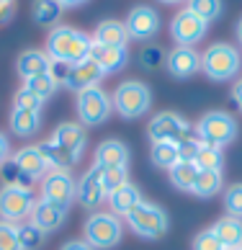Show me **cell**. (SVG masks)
Here are the masks:
<instances>
[{
	"mask_svg": "<svg viewBox=\"0 0 242 250\" xmlns=\"http://www.w3.org/2000/svg\"><path fill=\"white\" fill-rule=\"evenodd\" d=\"M90 44H93V39L88 34L72 29V26H54L49 31V36H46V49L44 52L49 60L78 64L82 60H88Z\"/></svg>",
	"mask_w": 242,
	"mask_h": 250,
	"instance_id": "obj_1",
	"label": "cell"
},
{
	"mask_svg": "<svg viewBox=\"0 0 242 250\" xmlns=\"http://www.w3.org/2000/svg\"><path fill=\"white\" fill-rule=\"evenodd\" d=\"M124 237V225L111 211H90L82 225V240L93 250H114Z\"/></svg>",
	"mask_w": 242,
	"mask_h": 250,
	"instance_id": "obj_2",
	"label": "cell"
},
{
	"mask_svg": "<svg viewBox=\"0 0 242 250\" xmlns=\"http://www.w3.org/2000/svg\"><path fill=\"white\" fill-rule=\"evenodd\" d=\"M237 132H240V124L237 119L227 114V111H209L203 114L196 124V137L203 145H211V147H227L237 140Z\"/></svg>",
	"mask_w": 242,
	"mask_h": 250,
	"instance_id": "obj_3",
	"label": "cell"
},
{
	"mask_svg": "<svg viewBox=\"0 0 242 250\" xmlns=\"http://www.w3.org/2000/svg\"><path fill=\"white\" fill-rule=\"evenodd\" d=\"M111 104H114V111L121 119H139L152 106V90L142 80H124L114 90Z\"/></svg>",
	"mask_w": 242,
	"mask_h": 250,
	"instance_id": "obj_4",
	"label": "cell"
},
{
	"mask_svg": "<svg viewBox=\"0 0 242 250\" xmlns=\"http://www.w3.org/2000/svg\"><path fill=\"white\" fill-rule=\"evenodd\" d=\"M240 64H242L240 52L232 47V44H227V42L211 44V47L203 52V57H201L203 75L211 78V80H219V83L235 78L240 72Z\"/></svg>",
	"mask_w": 242,
	"mask_h": 250,
	"instance_id": "obj_5",
	"label": "cell"
},
{
	"mask_svg": "<svg viewBox=\"0 0 242 250\" xmlns=\"http://www.w3.org/2000/svg\"><path fill=\"white\" fill-rule=\"evenodd\" d=\"M126 225L139 237L157 240V237H162L167 232L170 219H167V211L162 207H157V204H152V201H142L137 209H132L126 214Z\"/></svg>",
	"mask_w": 242,
	"mask_h": 250,
	"instance_id": "obj_6",
	"label": "cell"
},
{
	"mask_svg": "<svg viewBox=\"0 0 242 250\" xmlns=\"http://www.w3.org/2000/svg\"><path fill=\"white\" fill-rule=\"evenodd\" d=\"M114 111V104H111V96L103 88H88L78 93V119L82 126H98L103 124L106 119Z\"/></svg>",
	"mask_w": 242,
	"mask_h": 250,
	"instance_id": "obj_7",
	"label": "cell"
},
{
	"mask_svg": "<svg viewBox=\"0 0 242 250\" xmlns=\"http://www.w3.org/2000/svg\"><path fill=\"white\" fill-rule=\"evenodd\" d=\"M36 196L29 188H16V186H3L0 188V219L21 225L31 217Z\"/></svg>",
	"mask_w": 242,
	"mask_h": 250,
	"instance_id": "obj_8",
	"label": "cell"
},
{
	"mask_svg": "<svg viewBox=\"0 0 242 250\" xmlns=\"http://www.w3.org/2000/svg\"><path fill=\"white\" fill-rule=\"evenodd\" d=\"M191 134V124L175 111H160L147 124V137L152 142H181Z\"/></svg>",
	"mask_w": 242,
	"mask_h": 250,
	"instance_id": "obj_9",
	"label": "cell"
},
{
	"mask_svg": "<svg viewBox=\"0 0 242 250\" xmlns=\"http://www.w3.org/2000/svg\"><path fill=\"white\" fill-rule=\"evenodd\" d=\"M75 188L78 181L72 178L70 170H49L41 178V199L64 209H70L72 201H75Z\"/></svg>",
	"mask_w": 242,
	"mask_h": 250,
	"instance_id": "obj_10",
	"label": "cell"
},
{
	"mask_svg": "<svg viewBox=\"0 0 242 250\" xmlns=\"http://www.w3.org/2000/svg\"><path fill=\"white\" fill-rule=\"evenodd\" d=\"M206 31H209V23H203L191 11H178L170 21V36L178 42V47H196L206 36Z\"/></svg>",
	"mask_w": 242,
	"mask_h": 250,
	"instance_id": "obj_11",
	"label": "cell"
},
{
	"mask_svg": "<svg viewBox=\"0 0 242 250\" xmlns=\"http://www.w3.org/2000/svg\"><path fill=\"white\" fill-rule=\"evenodd\" d=\"M126 31H129V39H137V42H147L157 36L160 31V16L152 5H134L126 16Z\"/></svg>",
	"mask_w": 242,
	"mask_h": 250,
	"instance_id": "obj_12",
	"label": "cell"
},
{
	"mask_svg": "<svg viewBox=\"0 0 242 250\" xmlns=\"http://www.w3.org/2000/svg\"><path fill=\"white\" fill-rule=\"evenodd\" d=\"M75 201H80V207L88 211H96L106 201V191H103V183H101V170L96 165L80 175L78 188H75Z\"/></svg>",
	"mask_w": 242,
	"mask_h": 250,
	"instance_id": "obj_13",
	"label": "cell"
},
{
	"mask_svg": "<svg viewBox=\"0 0 242 250\" xmlns=\"http://www.w3.org/2000/svg\"><path fill=\"white\" fill-rule=\"evenodd\" d=\"M165 67L173 78L185 80V78L196 75V72L201 70V54L193 47H175L173 52H167Z\"/></svg>",
	"mask_w": 242,
	"mask_h": 250,
	"instance_id": "obj_14",
	"label": "cell"
},
{
	"mask_svg": "<svg viewBox=\"0 0 242 250\" xmlns=\"http://www.w3.org/2000/svg\"><path fill=\"white\" fill-rule=\"evenodd\" d=\"M93 165L98 170H108V168H129V147L121 140H106L96 147L93 155Z\"/></svg>",
	"mask_w": 242,
	"mask_h": 250,
	"instance_id": "obj_15",
	"label": "cell"
},
{
	"mask_svg": "<svg viewBox=\"0 0 242 250\" xmlns=\"http://www.w3.org/2000/svg\"><path fill=\"white\" fill-rule=\"evenodd\" d=\"M103 75H106V72L88 57V60H82L78 64H72L70 78H67V83H64V88H70L72 93H82V90H88V88H96Z\"/></svg>",
	"mask_w": 242,
	"mask_h": 250,
	"instance_id": "obj_16",
	"label": "cell"
},
{
	"mask_svg": "<svg viewBox=\"0 0 242 250\" xmlns=\"http://www.w3.org/2000/svg\"><path fill=\"white\" fill-rule=\"evenodd\" d=\"M29 219H31L39 229H44V232H54V229H60V227L64 225V219H67V209L57 207V204H52V201L36 199L34 211H31Z\"/></svg>",
	"mask_w": 242,
	"mask_h": 250,
	"instance_id": "obj_17",
	"label": "cell"
},
{
	"mask_svg": "<svg viewBox=\"0 0 242 250\" xmlns=\"http://www.w3.org/2000/svg\"><path fill=\"white\" fill-rule=\"evenodd\" d=\"M13 160L18 163V168H21L26 175H31L34 181L44 178V175L52 170L49 163H46V157H44L41 150H39V145H26V147H21L18 152H13Z\"/></svg>",
	"mask_w": 242,
	"mask_h": 250,
	"instance_id": "obj_18",
	"label": "cell"
},
{
	"mask_svg": "<svg viewBox=\"0 0 242 250\" xmlns=\"http://www.w3.org/2000/svg\"><path fill=\"white\" fill-rule=\"evenodd\" d=\"M49 140L57 142L60 147H64V150H70L72 155L82 157V150H85L88 137H85V129H82L80 124H75V122H64V124H60L57 129H54Z\"/></svg>",
	"mask_w": 242,
	"mask_h": 250,
	"instance_id": "obj_19",
	"label": "cell"
},
{
	"mask_svg": "<svg viewBox=\"0 0 242 250\" xmlns=\"http://www.w3.org/2000/svg\"><path fill=\"white\" fill-rule=\"evenodd\" d=\"M88 57L96 62L98 67L106 72V75H111V72L121 70L129 62V52L126 49H119V47H106V44H96V42H93Z\"/></svg>",
	"mask_w": 242,
	"mask_h": 250,
	"instance_id": "obj_20",
	"label": "cell"
},
{
	"mask_svg": "<svg viewBox=\"0 0 242 250\" xmlns=\"http://www.w3.org/2000/svg\"><path fill=\"white\" fill-rule=\"evenodd\" d=\"M96 44H106V47H119V49H126V42H129V31L121 21H114V18H106L96 26V31L90 36Z\"/></svg>",
	"mask_w": 242,
	"mask_h": 250,
	"instance_id": "obj_21",
	"label": "cell"
},
{
	"mask_svg": "<svg viewBox=\"0 0 242 250\" xmlns=\"http://www.w3.org/2000/svg\"><path fill=\"white\" fill-rule=\"evenodd\" d=\"M108 204H111V214H116V217H126L132 209H137L139 204H142V193H139V188L134 186L132 181L124 183L121 188H116L114 193H108Z\"/></svg>",
	"mask_w": 242,
	"mask_h": 250,
	"instance_id": "obj_22",
	"label": "cell"
},
{
	"mask_svg": "<svg viewBox=\"0 0 242 250\" xmlns=\"http://www.w3.org/2000/svg\"><path fill=\"white\" fill-rule=\"evenodd\" d=\"M214 235L219 237V243L224 250H240L242 248V219L240 217H222L214 222Z\"/></svg>",
	"mask_w": 242,
	"mask_h": 250,
	"instance_id": "obj_23",
	"label": "cell"
},
{
	"mask_svg": "<svg viewBox=\"0 0 242 250\" xmlns=\"http://www.w3.org/2000/svg\"><path fill=\"white\" fill-rule=\"evenodd\" d=\"M46 67H49V57H46V52H41V49H26V52H21V57L16 62V72H18V78H23V80H29L34 75H41V72H46Z\"/></svg>",
	"mask_w": 242,
	"mask_h": 250,
	"instance_id": "obj_24",
	"label": "cell"
},
{
	"mask_svg": "<svg viewBox=\"0 0 242 250\" xmlns=\"http://www.w3.org/2000/svg\"><path fill=\"white\" fill-rule=\"evenodd\" d=\"M39 150L46 157V163H49L52 170H70V168H75V165L80 163L78 155H72L70 150H64V147H60L57 142H52V140L39 142Z\"/></svg>",
	"mask_w": 242,
	"mask_h": 250,
	"instance_id": "obj_25",
	"label": "cell"
},
{
	"mask_svg": "<svg viewBox=\"0 0 242 250\" xmlns=\"http://www.w3.org/2000/svg\"><path fill=\"white\" fill-rule=\"evenodd\" d=\"M11 132L16 137H23V140H29V137H34L36 132H39L41 126V116L39 111H23V108H13L11 111Z\"/></svg>",
	"mask_w": 242,
	"mask_h": 250,
	"instance_id": "obj_26",
	"label": "cell"
},
{
	"mask_svg": "<svg viewBox=\"0 0 242 250\" xmlns=\"http://www.w3.org/2000/svg\"><path fill=\"white\" fill-rule=\"evenodd\" d=\"M224 186V178H222V170H199L196 175V183H193L191 193L199 199H211L217 196Z\"/></svg>",
	"mask_w": 242,
	"mask_h": 250,
	"instance_id": "obj_27",
	"label": "cell"
},
{
	"mask_svg": "<svg viewBox=\"0 0 242 250\" xmlns=\"http://www.w3.org/2000/svg\"><path fill=\"white\" fill-rule=\"evenodd\" d=\"M150 160H152L155 168L170 170L173 165L181 160L178 142H152V147H150Z\"/></svg>",
	"mask_w": 242,
	"mask_h": 250,
	"instance_id": "obj_28",
	"label": "cell"
},
{
	"mask_svg": "<svg viewBox=\"0 0 242 250\" xmlns=\"http://www.w3.org/2000/svg\"><path fill=\"white\" fill-rule=\"evenodd\" d=\"M167 173H170V183H173L178 191H191L193 183H196V175H199V165H196V163L178 160Z\"/></svg>",
	"mask_w": 242,
	"mask_h": 250,
	"instance_id": "obj_29",
	"label": "cell"
},
{
	"mask_svg": "<svg viewBox=\"0 0 242 250\" xmlns=\"http://www.w3.org/2000/svg\"><path fill=\"white\" fill-rule=\"evenodd\" d=\"M62 11L64 8L57 3V0H34L31 18H34V23H39V26H54L60 21Z\"/></svg>",
	"mask_w": 242,
	"mask_h": 250,
	"instance_id": "obj_30",
	"label": "cell"
},
{
	"mask_svg": "<svg viewBox=\"0 0 242 250\" xmlns=\"http://www.w3.org/2000/svg\"><path fill=\"white\" fill-rule=\"evenodd\" d=\"M16 232H18V248L21 250H39L44 245V240H46V232L36 227L31 219L16 225Z\"/></svg>",
	"mask_w": 242,
	"mask_h": 250,
	"instance_id": "obj_31",
	"label": "cell"
},
{
	"mask_svg": "<svg viewBox=\"0 0 242 250\" xmlns=\"http://www.w3.org/2000/svg\"><path fill=\"white\" fill-rule=\"evenodd\" d=\"M0 178H3V183L5 186H16V188H29L31 191V186H34V178L31 175H26L21 168H18V163L13 160H5L3 165H0Z\"/></svg>",
	"mask_w": 242,
	"mask_h": 250,
	"instance_id": "obj_32",
	"label": "cell"
},
{
	"mask_svg": "<svg viewBox=\"0 0 242 250\" xmlns=\"http://www.w3.org/2000/svg\"><path fill=\"white\" fill-rule=\"evenodd\" d=\"M185 11H191L193 16H199L203 23H211L222 16V0H188Z\"/></svg>",
	"mask_w": 242,
	"mask_h": 250,
	"instance_id": "obj_33",
	"label": "cell"
},
{
	"mask_svg": "<svg viewBox=\"0 0 242 250\" xmlns=\"http://www.w3.org/2000/svg\"><path fill=\"white\" fill-rule=\"evenodd\" d=\"M23 88L29 90V93L39 96L41 101L52 98L54 93H57V83L52 80L49 72H41V75H34V78H29V80H23Z\"/></svg>",
	"mask_w": 242,
	"mask_h": 250,
	"instance_id": "obj_34",
	"label": "cell"
},
{
	"mask_svg": "<svg viewBox=\"0 0 242 250\" xmlns=\"http://www.w3.org/2000/svg\"><path fill=\"white\" fill-rule=\"evenodd\" d=\"M196 165H199V170H222L224 168V152L219 147L203 145L196 155Z\"/></svg>",
	"mask_w": 242,
	"mask_h": 250,
	"instance_id": "obj_35",
	"label": "cell"
},
{
	"mask_svg": "<svg viewBox=\"0 0 242 250\" xmlns=\"http://www.w3.org/2000/svg\"><path fill=\"white\" fill-rule=\"evenodd\" d=\"M101 183H103V191H106V196H108V193H114L116 188L124 186V183H129V168L101 170Z\"/></svg>",
	"mask_w": 242,
	"mask_h": 250,
	"instance_id": "obj_36",
	"label": "cell"
},
{
	"mask_svg": "<svg viewBox=\"0 0 242 250\" xmlns=\"http://www.w3.org/2000/svg\"><path fill=\"white\" fill-rule=\"evenodd\" d=\"M224 209L229 217H240L242 219V183H235L224 191Z\"/></svg>",
	"mask_w": 242,
	"mask_h": 250,
	"instance_id": "obj_37",
	"label": "cell"
},
{
	"mask_svg": "<svg viewBox=\"0 0 242 250\" xmlns=\"http://www.w3.org/2000/svg\"><path fill=\"white\" fill-rule=\"evenodd\" d=\"M201 147H203V142L199 140L196 134L183 137V140L178 142V155H181V160H185V163H196V155H199Z\"/></svg>",
	"mask_w": 242,
	"mask_h": 250,
	"instance_id": "obj_38",
	"label": "cell"
},
{
	"mask_svg": "<svg viewBox=\"0 0 242 250\" xmlns=\"http://www.w3.org/2000/svg\"><path fill=\"white\" fill-rule=\"evenodd\" d=\"M191 250H224V245L219 243V237L214 235V229H201V232L193 237L191 243Z\"/></svg>",
	"mask_w": 242,
	"mask_h": 250,
	"instance_id": "obj_39",
	"label": "cell"
},
{
	"mask_svg": "<svg viewBox=\"0 0 242 250\" xmlns=\"http://www.w3.org/2000/svg\"><path fill=\"white\" fill-rule=\"evenodd\" d=\"M41 106H44V101H41L39 96L29 93L26 88H21V90H18V93L13 96V108H23V111H41Z\"/></svg>",
	"mask_w": 242,
	"mask_h": 250,
	"instance_id": "obj_40",
	"label": "cell"
},
{
	"mask_svg": "<svg viewBox=\"0 0 242 250\" xmlns=\"http://www.w3.org/2000/svg\"><path fill=\"white\" fill-rule=\"evenodd\" d=\"M0 250H21V248H18L16 225H11V222H3V219H0Z\"/></svg>",
	"mask_w": 242,
	"mask_h": 250,
	"instance_id": "obj_41",
	"label": "cell"
},
{
	"mask_svg": "<svg viewBox=\"0 0 242 250\" xmlns=\"http://www.w3.org/2000/svg\"><path fill=\"white\" fill-rule=\"evenodd\" d=\"M70 70H72V64H67V62H57V60H49V67H46V72L52 75V80L57 83V85H64V83H67Z\"/></svg>",
	"mask_w": 242,
	"mask_h": 250,
	"instance_id": "obj_42",
	"label": "cell"
},
{
	"mask_svg": "<svg viewBox=\"0 0 242 250\" xmlns=\"http://www.w3.org/2000/svg\"><path fill=\"white\" fill-rule=\"evenodd\" d=\"M165 57H167V54H162L160 47H150V49L142 52V64H144V67H160Z\"/></svg>",
	"mask_w": 242,
	"mask_h": 250,
	"instance_id": "obj_43",
	"label": "cell"
},
{
	"mask_svg": "<svg viewBox=\"0 0 242 250\" xmlns=\"http://www.w3.org/2000/svg\"><path fill=\"white\" fill-rule=\"evenodd\" d=\"M16 13V0H0V26H5Z\"/></svg>",
	"mask_w": 242,
	"mask_h": 250,
	"instance_id": "obj_44",
	"label": "cell"
},
{
	"mask_svg": "<svg viewBox=\"0 0 242 250\" xmlns=\"http://www.w3.org/2000/svg\"><path fill=\"white\" fill-rule=\"evenodd\" d=\"M13 157V150H11V140H8V134L0 132V165L5 160H11Z\"/></svg>",
	"mask_w": 242,
	"mask_h": 250,
	"instance_id": "obj_45",
	"label": "cell"
},
{
	"mask_svg": "<svg viewBox=\"0 0 242 250\" xmlns=\"http://www.w3.org/2000/svg\"><path fill=\"white\" fill-rule=\"evenodd\" d=\"M60 250H93V248L85 243V240H67Z\"/></svg>",
	"mask_w": 242,
	"mask_h": 250,
	"instance_id": "obj_46",
	"label": "cell"
},
{
	"mask_svg": "<svg viewBox=\"0 0 242 250\" xmlns=\"http://www.w3.org/2000/svg\"><path fill=\"white\" fill-rule=\"evenodd\" d=\"M232 96H235V104H237L240 111H242V80H237V85H235V90H232Z\"/></svg>",
	"mask_w": 242,
	"mask_h": 250,
	"instance_id": "obj_47",
	"label": "cell"
},
{
	"mask_svg": "<svg viewBox=\"0 0 242 250\" xmlns=\"http://www.w3.org/2000/svg\"><path fill=\"white\" fill-rule=\"evenodd\" d=\"M57 3H60L62 8H78V5H82V3H88V0H57Z\"/></svg>",
	"mask_w": 242,
	"mask_h": 250,
	"instance_id": "obj_48",
	"label": "cell"
},
{
	"mask_svg": "<svg viewBox=\"0 0 242 250\" xmlns=\"http://www.w3.org/2000/svg\"><path fill=\"white\" fill-rule=\"evenodd\" d=\"M160 3H165V5H178V3H183V0H160ZM188 3V0H185Z\"/></svg>",
	"mask_w": 242,
	"mask_h": 250,
	"instance_id": "obj_49",
	"label": "cell"
},
{
	"mask_svg": "<svg viewBox=\"0 0 242 250\" xmlns=\"http://www.w3.org/2000/svg\"><path fill=\"white\" fill-rule=\"evenodd\" d=\"M237 39H240V44H242V18H240V23H237Z\"/></svg>",
	"mask_w": 242,
	"mask_h": 250,
	"instance_id": "obj_50",
	"label": "cell"
},
{
	"mask_svg": "<svg viewBox=\"0 0 242 250\" xmlns=\"http://www.w3.org/2000/svg\"><path fill=\"white\" fill-rule=\"evenodd\" d=\"M240 250H242V248H240Z\"/></svg>",
	"mask_w": 242,
	"mask_h": 250,
	"instance_id": "obj_51",
	"label": "cell"
}]
</instances>
